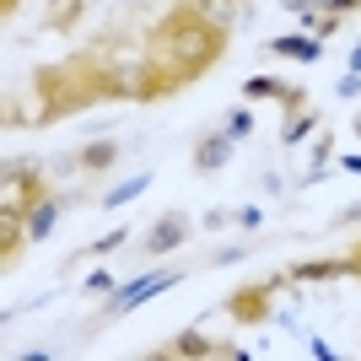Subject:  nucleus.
Listing matches in <instances>:
<instances>
[{"label":"nucleus","instance_id":"nucleus-6","mask_svg":"<svg viewBox=\"0 0 361 361\" xmlns=\"http://www.w3.org/2000/svg\"><path fill=\"white\" fill-rule=\"evenodd\" d=\"M60 211H65L60 200H32V205H27V226H22V238H27V243H44L49 232H54V221H60Z\"/></svg>","mask_w":361,"mask_h":361},{"label":"nucleus","instance_id":"nucleus-9","mask_svg":"<svg viewBox=\"0 0 361 361\" xmlns=\"http://www.w3.org/2000/svg\"><path fill=\"white\" fill-rule=\"evenodd\" d=\"M146 189H151V167H146V173H135V178H124V183H114V189L103 195V211H119V205H130V200L146 195Z\"/></svg>","mask_w":361,"mask_h":361},{"label":"nucleus","instance_id":"nucleus-21","mask_svg":"<svg viewBox=\"0 0 361 361\" xmlns=\"http://www.w3.org/2000/svg\"><path fill=\"white\" fill-rule=\"evenodd\" d=\"M350 71H356V75H361V44H356V49H350Z\"/></svg>","mask_w":361,"mask_h":361},{"label":"nucleus","instance_id":"nucleus-5","mask_svg":"<svg viewBox=\"0 0 361 361\" xmlns=\"http://www.w3.org/2000/svg\"><path fill=\"white\" fill-rule=\"evenodd\" d=\"M270 54H286V60H302V65H313L324 60V38H313V32H286V38H270Z\"/></svg>","mask_w":361,"mask_h":361},{"label":"nucleus","instance_id":"nucleus-18","mask_svg":"<svg viewBox=\"0 0 361 361\" xmlns=\"http://www.w3.org/2000/svg\"><path fill=\"white\" fill-rule=\"evenodd\" d=\"M87 291H92V297H97V291H114V275H108V270H92L87 275Z\"/></svg>","mask_w":361,"mask_h":361},{"label":"nucleus","instance_id":"nucleus-13","mask_svg":"<svg viewBox=\"0 0 361 361\" xmlns=\"http://www.w3.org/2000/svg\"><path fill=\"white\" fill-rule=\"evenodd\" d=\"M221 130H226V135H232V140H248V135H254V114H248V108H232Z\"/></svg>","mask_w":361,"mask_h":361},{"label":"nucleus","instance_id":"nucleus-17","mask_svg":"<svg viewBox=\"0 0 361 361\" xmlns=\"http://www.w3.org/2000/svg\"><path fill=\"white\" fill-rule=\"evenodd\" d=\"M313 11H361V0H313Z\"/></svg>","mask_w":361,"mask_h":361},{"label":"nucleus","instance_id":"nucleus-2","mask_svg":"<svg viewBox=\"0 0 361 361\" xmlns=\"http://www.w3.org/2000/svg\"><path fill=\"white\" fill-rule=\"evenodd\" d=\"M178 281H183V270H157V275H135V281H124V286H114V291H108V318L135 313L140 302H151L157 291L178 286Z\"/></svg>","mask_w":361,"mask_h":361},{"label":"nucleus","instance_id":"nucleus-22","mask_svg":"<svg viewBox=\"0 0 361 361\" xmlns=\"http://www.w3.org/2000/svg\"><path fill=\"white\" fill-rule=\"evenodd\" d=\"M350 254H356V259H350V264H356V270H361V248H350Z\"/></svg>","mask_w":361,"mask_h":361},{"label":"nucleus","instance_id":"nucleus-23","mask_svg":"<svg viewBox=\"0 0 361 361\" xmlns=\"http://www.w3.org/2000/svg\"><path fill=\"white\" fill-rule=\"evenodd\" d=\"M356 135H361V114H356Z\"/></svg>","mask_w":361,"mask_h":361},{"label":"nucleus","instance_id":"nucleus-11","mask_svg":"<svg viewBox=\"0 0 361 361\" xmlns=\"http://www.w3.org/2000/svg\"><path fill=\"white\" fill-rule=\"evenodd\" d=\"M226 313H232V318H243V324H259V318H270V307H264V286L243 291L238 302H226Z\"/></svg>","mask_w":361,"mask_h":361},{"label":"nucleus","instance_id":"nucleus-12","mask_svg":"<svg viewBox=\"0 0 361 361\" xmlns=\"http://www.w3.org/2000/svg\"><path fill=\"white\" fill-rule=\"evenodd\" d=\"M216 350H221V345H211L205 334H195V329H189V334H178L173 345H162L157 356H216Z\"/></svg>","mask_w":361,"mask_h":361},{"label":"nucleus","instance_id":"nucleus-8","mask_svg":"<svg viewBox=\"0 0 361 361\" xmlns=\"http://www.w3.org/2000/svg\"><path fill=\"white\" fill-rule=\"evenodd\" d=\"M114 162H119V146H114V140H92V146L75 151V167H81V173H108Z\"/></svg>","mask_w":361,"mask_h":361},{"label":"nucleus","instance_id":"nucleus-10","mask_svg":"<svg viewBox=\"0 0 361 361\" xmlns=\"http://www.w3.org/2000/svg\"><path fill=\"white\" fill-rule=\"evenodd\" d=\"M345 270H356L350 259H313V264H297L291 281H334V275H345Z\"/></svg>","mask_w":361,"mask_h":361},{"label":"nucleus","instance_id":"nucleus-19","mask_svg":"<svg viewBox=\"0 0 361 361\" xmlns=\"http://www.w3.org/2000/svg\"><path fill=\"white\" fill-rule=\"evenodd\" d=\"M259 221H264V211H259V205H243V211H238V226H243V232H254Z\"/></svg>","mask_w":361,"mask_h":361},{"label":"nucleus","instance_id":"nucleus-4","mask_svg":"<svg viewBox=\"0 0 361 361\" xmlns=\"http://www.w3.org/2000/svg\"><path fill=\"white\" fill-rule=\"evenodd\" d=\"M232 146H238V140L226 135V130L200 135V140H195V173H221V167L232 162Z\"/></svg>","mask_w":361,"mask_h":361},{"label":"nucleus","instance_id":"nucleus-15","mask_svg":"<svg viewBox=\"0 0 361 361\" xmlns=\"http://www.w3.org/2000/svg\"><path fill=\"white\" fill-rule=\"evenodd\" d=\"M124 238H130V232H124V226H114V232H108V238H103V243H92L87 254H103V259H108V254H114V248H119V243H124Z\"/></svg>","mask_w":361,"mask_h":361},{"label":"nucleus","instance_id":"nucleus-7","mask_svg":"<svg viewBox=\"0 0 361 361\" xmlns=\"http://www.w3.org/2000/svg\"><path fill=\"white\" fill-rule=\"evenodd\" d=\"M243 92H248V97H281L286 108H302V92L286 87V81H275V75H248V81H243Z\"/></svg>","mask_w":361,"mask_h":361},{"label":"nucleus","instance_id":"nucleus-16","mask_svg":"<svg viewBox=\"0 0 361 361\" xmlns=\"http://www.w3.org/2000/svg\"><path fill=\"white\" fill-rule=\"evenodd\" d=\"M334 92H340L345 103H356V97H361V75H356V71H345V81H340V87H334Z\"/></svg>","mask_w":361,"mask_h":361},{"label":"nucleus","instance_id":"nucleus-3","mask_svg":"<svg viewBox=\"0 0 361 361\" xmlns=\"http://www.w3.org/2000/svg\"><path fill=\"white\" fill-rule=\"evenodd\" d=\"M183 243H189V216H178V211H167L162 221L146 232V254L157 259V254H178Z\"/></svg>","mask_w":361,"mask_h":361},{"label":"nucleus","instance_id":"nucleus-14","mask_svg":"<svg viewBox=\"0 0 361 361\" xmlns=\"http://www.w3.org/2000/svg\"><path fill=\"white\" fill-rule=\"evenodd\" d=\"M313 114H297V119H291L286 124V135H281V146H302V140H307V135H313Z\"/></svg>","mask_w":361,"mask_h":361},{"label":"nucleus","instance_id":"nucleus-20","mask_svg":"<svg viewBox=\"0 0 361 361\" xmlns=\"http://www.w3.org/2000/svg\"><path fill=\"white\" fill-rule=\"evenodd\" d=\"M340 173H356V178H361V151H350V157H340Z\"/></svg>","mask_w":361,"mask_h":361},{"label":"nucleus","instance_id":"nucleus-1","mask_svg":"<svg viewBox=\"0 0 361 361\" xmlns=\"http://www.w3.org/2000/svg\"><path fill=\"white\" fill-rule=\"evenodd\" d=\"M216 49H221V32L211 22H200V16H167L157 27V38H151V54L167 60V71L151 81V92H167V87H178L183 75H200L216 60Z\"/></svg>","mask_w":361,"mask_h":361}]
</instances>
